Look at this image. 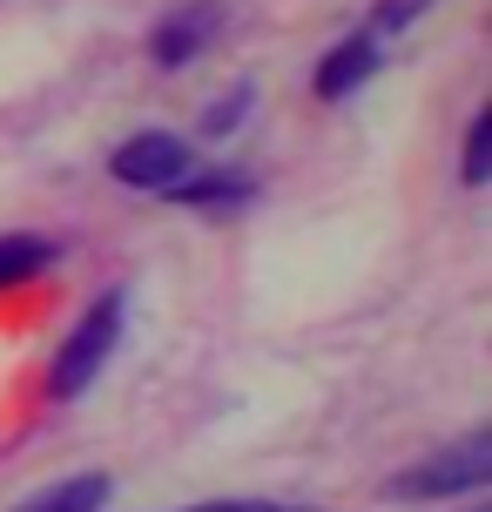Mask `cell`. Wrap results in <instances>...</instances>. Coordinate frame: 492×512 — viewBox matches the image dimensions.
<instances>
[{"label": "cell", "mask_w": 492, "mask_h": 512, "mask_svg": "<svg viewBox=\"0 0 492 512\" xmlns=\"http://www.w3.org/2000/svg\"><path fill=\"white\" fill-rule=\"evenodd\" d=\"M425 7H432V0H378V7H371V27H364V34H398V27L418 21Z\"/></svg>", "instance_id": "10"}, {"label": "cell", "mask_w": 492, "mask_h": 512, "mask_svg": "<svg viewBox=\"0 0 492 512\" xmlns=\"http://www.w3.org/2000/svg\"><path fill=\"white\" fill-rule=\"evenodd\" d=\"M263 512H297V506H263Z\"/></svg>", "instance_id": "13"}, {"label": "cell", "mask_w": 492, "mask_h": 512, "mask_svg": "<svg viewBox=\"0 0 492 512\" xmlns=\"http://www.w3.org/2000/svg\"><path fill=\"white\" fill-rule=\"evenodd\" d=\"M115 337H122V297H115V290H102L95 304L81 310L75 331L61 337V351H54V371H48V391H54V398H81V391L95 384V371L108 364Z\"/></svg>", "instance_id": "1"}, {"label": "cell", "mask_w": 492, "mask_h": 512, "mask_svg": "<svg viewBox=\"0 0 492 512\" xmlns=\"http://www.w3.org/2000/svg\"><path fill=\"white\" fill-rule=\"evenodd\" d=\"M216 27H223V0H196V7H182V14L156 21L149 54H156L162 68H182V61H196V54L216 41Z\"/></svg>", "instance_id": "4"}, {"label": "cell", "mask_w": 492, "mask_h": 512, "mask_svg": "<svg viewBox=\"0 0 492 512\" xmlns=\"http://www.w3.org/2000/svg\"><path fill=\"white\" fill-rule=\"evenodd\" d=\"M250 196H257V182L223 176V169H216V176H182L176 189H169V203H182V209H243Z\"/></svg>", "instance_id": "6"}, {"label": "cell", "mask_w": 492, "mask_h": 512, "mask_svg": "<svg viewBox=\"0 0 492 512\" xmlns=\"http://www.w3.org/2000/svg\"><path fill=\"white\" fill-rule=\"evenodd\" d=\"M459 182L466 189H486L492 182V108H479L466 128V162H459Z\"/></svg>", "instance_id": "9"}, {"label": "cell", "mask_w": 492, "mask_h": 512, "mask_svg": "<svg viewBox=\"0 0 492 512\" xmlns=\"http://www.w3.org/2000/svg\"><path fill=\"white\" fill-rule=\"evenodd\" d=\"M492 479V432H472L459 438V445H445V452H432V459L405 465L398 479H391V499H445V492H472Z\"/></svg>", "instance_id": "2"}, {"label": "cell", "mask_w": 492, "mask_h": 512, "mask_svg": "<svg viewBox=\"0 0 492 512\" xmlns=\"http://www.w3.org/2000/svg\"><path fill=\"white\" fill-rule=\"evenodd\" d=\"M54 256H61V250H54L48 236H0V290H14V283L41 277Z\"/></svg>", "instance_id": "7"}, {"label": "cell", "mask_w": 492, "mask_h": 512, "mask_svg": "<svg viewBox=\"0 0 492 512\" xmlns=\"http://www.w3.org/2000/svg\"><path fill=\"white\" fill-rule=\"evenodd\" d=\"M108 176L115 182H129V189H176L182 176H196V155L182 149L169 128H142V135H129L122 149L108 155Z\"/></svg>", "instance_id": "3"}, {"label": "cell", "mask_w": 492, "mask_h": 512, "mask_svg": "<svg viewBox=\"0 0 492 512\" xmlns=\"http://www.w3.org/2000/svg\"><path fill=\"white\" fill-rule=\"evenodd\" d=\"M472 512H492V506H472Z\"/></svg>", "instance_id": "14"}, {"label": "cell", "mask_w": 492, "mask_h": 512, "mask_svg": "<svg viewBox=\"0 0 492 512\" xmlns=\"http://www.w3.org/2000/svg\"><path fill=\"white\" fill-rule=\"evenodd\" d=\"M102 506H108V479H102V472H81V479L48 486L27 512H102Z\"/></svg>", "instance_id": "8"}, {"label": "cell", "mask_w": 492, "mask_h": 512, "mask_svg": "<svg viewBox=\"0 0 492 512\" xmlns=\"http://www.w3.org/2000/svg\"><path fill=\"white\" fill-rule=\"evenodd\" d=\"M243 115H250V88H236L230 102H216V108H209V115H203V135H230V128L243 122Z\"/></svg>", "instance_id": "11"}, {"label": "cell", "mask_w": 492, "mask_h": 512, "mask_svg": "<svg viewBox=\"0 0 492 512\" xmlns=\"http://www.w3.org/2000/svg\"><path fill=\"white\" fill-rule=\"evenodd\" d=\"M196 512H263L257 499H230V506H196Z\"/></svg>", "instance_id": "12"}, {"label": "cell", "mask_w": 492, "mask_h": 512, "mask_svg": "<svg viewBox=\"0 0 492 512\" xmlns=\"http://www.w3.org/2000/svg\"><path fill=\"white\" fill-rule=\"evenodd\" d=\"M378 61H385V48H378V34H344L324 61H317L311 88L324 95V102H344V95H358L364 81L378 75Z\"/></svg>", "instance_id": "5"}]
</instances>
